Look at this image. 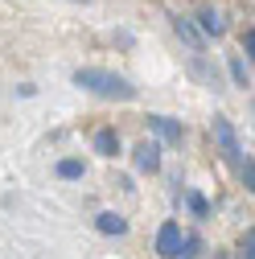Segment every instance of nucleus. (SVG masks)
I'll return each mask as SVG.
<instances>
[{"label": "nucleus", "mask_w": 255, "mask_h": 259, "mask_svg": "<svg viewBox=\"0 0 255 259\" xmlns=\"http://www.w3.org/2000/svg\"><path fill=\"white\" fill-rule=\"evenodd\" d=\"M177 247H181V226H177V222H165L161 235H156V255L177 259Z\"/></svg>", "instance_id": "7ed1b4c3"}, {"label": "nucleus", "mask_w": 255, "mask_h": 259, "mask_svg": "<svg viewBox=\"0 0 255 259\" xmlns=\"http://www.w3.org/2000/svg\"><path fill=\"white\" fill-rule=\"evenodd\" d=\"M148 127L161 140H169V144H181V123L177 119H169V115H148Z\"/></svg>", "instance_id": "20e7f679"}, {"label": "nucleus", "mask_w": 255, "mask_h": 259, "mask_svg": "<svg viewBox=\"0 0 255 259\" xmlns=\"http://www.w3.org/2000/svg\"><path fill=\"white\" fill-rule=\"evenodd\" d=\"M95 226H99L103 235H123V231H128V222H123L119 214H111V210H107V214H99V218H95Z\"/></svg>", "instance_id": "6e6552de"}, {"label": "nucleus", "mask_w": 255, "mask_h": 259, "mask_svg": "<svg viewBox=\"0 0 255 259\" xmlns=\"http://www.w3.org/2000/svg\"><path fill=\"white\" fill-rule=\"evenodd\" d=\"M243 185H247V189H255V165H251V160L243 165Z\"/></svg>", "instance_id": "dca6fc26"}, {"label": "nucleus", "mask_w": 255, "mask_h": 259, "mask_svg": "<svg viewBox=\"0 0 255 259\" xmlns=\"http://www.w3.org/2000/svg\"><path fill=\"white\" fill-rule=\"evenodd\" d=\"M74 82L95 91V95H103V99H119V103H132L136 99V87L128 82L123 74H111V70H95V66H82L74 70Z\"/></svg>", "instance_id": "f257e3e1"}, {"label": "nucleus", "mask_w": 255, "mask_h": 259, "mask_svg": "<svg viewBox=\"0 0 255 259\" xmlns=\"http://www.w3.org/2000/svg\"><path fill=\"white\" fill-rule=\"evenodd\" d=\"M173 29H177V37H185V41H189V50H194V54L202 50V33H198V29L189 25L185 17H173Z\"/></svg>", "instance_id": "0eeeda50"}, {"label": "nucleus", "mask_w": 255, "mask_h": 259, "mask_svg": "<svg viewBox=\"0 0 255 259\" xmlns=\"http://www.w3.org/2000/svg\"><path fill=\"white\" fill-rule=\"evenodd\" d=\"M198 247H202L198 239H185V243L177 247V259H194V255H198Z\"/></svg>", "instance_id": "ddd939ff"}, {"label": "nucleus", "mask_w": 255, "mask_h": 259, "mask_svg": "<svg viewBox=\"0 0 255 259\" xmlns=\"http://www.w3.org/2000/svg\"><path fill=\"white\" fill-rule=\"evenodd\" d=\"M58 177H66V181L82 177V160H58Z\"/></svg>", "instance_id": "9d476101"}, {"label": "nucleus", "mask_w": 255, "mask_h": 259, "mask_svg": "<svg viewBox=\"0 0 255 259\" xmlns=\"http://www.w3.org/2000/svg\"><path fill=\"white\" fill-rule=\"evenodd\" d=\"M214 140H218L222 156H227L231 165H239V152H243V148H239V136H235V127H231L227 119H222V115L214 119Z\"/></svg>", "instance_id": "f03ea898"}, {"label": "nucleus", "mask_w": 255, "mask_h": 259, "mask_svg": "<svg viewBox=\"0 0 255 259\" xmlns=\"http://www.w3.org/2000/svg\"><path fill=\"white\" fill-rule=\"evenodd\" d=\"M198 21H202V33H210V37H218V33H222V17H218L214 9H202V13H198Z\"/></svg>", "instance_id": "1a4fd4ad"}, {"label": "nucleus", "mask_w": 255, "mask_h": 259, "mask_svg": "<svg viewBox=\"0 0 255 259\" xmlns=\"http://www.w3.org/2000/svg\"><path fill=\"white\" fill-rule=\"evenodd\" d=\"M235 259H255V235H251V231L239 239V247H235Z\"/></svg>", "instance_id": "9b49d317"}, {"label": "nucleus", "mask_w": 255, "mask_h": 259, "mask_svg": "<svg viewBox=\"0 0 255 259\" xmlns=\"http://www.w3.org/2000/svg\"><path fill=\"white\" fill-rule=\"evenodd\" d=\"M189 210H194L198 218H206V214H210V206H206V198H202V193H189Z\"/></svg>", "instance_id": "f8f14e48"}, {"label": "nucleus", "mask_w": 255, "mask_h": 259, "mask_svg": "<svg viewBox=\"0 0 255 259\" xmlns=\"http://www.w3.org/2000/svg\"><path fill=\"white\" fill-rule=\"evenodd\" d=\"M231 74H235V82H239V87H247V62H243V58H235V62H231Z\"/></svg>", "instance_id": "4468645a"}, {"label": "nucleus", "mask_w": 255, "mask_h": 259, "mask_svg": "<svg viewBox=\"0 0 255 259\" xmlns=\"http://www.w3.org/2000/svg\"><path fill=\"white\" fill-rule=\"evenodd\" d=\"M243 50H247V58H255V29H247V33H243Z\"/></svg>", "instance_id": "2eb2a0df"}, {"label": "nucleus", "mask_w": 255, "mask_h": 259, "mask_svg": "<svg viewBox=\"0 0 255 259\" xmlns=\"http://www.w3.org/2000/svg\"><path fill=\"white\" fill-rule=\"evenodd\" d=\"M136 169L156 173V169H161V148H156V144H140L136 148Z\"/></svg>", "instance_id": "39448f33"}, {"label": "nucleus", "mask_w": 255, "mask_h": 259, "mask_svg": "<svg viewBox=\"0 0 255 259\" xmlns=\"http://www.w3.org/2000/svg\"><path fill=\"white\" fill-rule=\"evenodd\" d=\"M95 152H99V156H115V152H119V136L111 132V127L95 132Z\"/></svg>", "instance_id": "423d86ee"}]
</instances>
